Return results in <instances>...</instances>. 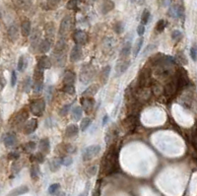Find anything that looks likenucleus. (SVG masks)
Listing matches in <instances>:
<instances>
[{
    "label": "nucleus",
    "instance_id": "1",
    "mask_svg": "<svg viewBox=\"0 0 197 196\" xmlns=\"http://www.w3.org/2000/svg\"><path fill=\"white\" fill-rule=\"evenodd\" d=\"M117 165V153L110 151L104 159V167H103L104 172L105 174L113 173Z\"/></svg>",
    "mask_w": 197,
    "mask_h": 196
},
{
    "label": "nucleus",
    "instance_id": "2",
    "mask_svg": "<svg viewBox=\"0 0 197 196\" xmlns=\"http://www.w3.org/2000/svg\"><path fill=\"white\" fill-rule=\"evenodd\" d=\"M95 75L96 72L94 67H92L89 64L84 65L82 70L80 71V81L85 85H89V83H91L94 80Z\"/></svg>",
    "mask_w": 197,
    "mask_h": 196
},
{
    "label": "nucleus",
    "instance_id": "3",
    "mask_svg": "<svg viewBox=\"0 0 197 196\" xmlns=\"http://www.w3.org/2000/svg\"><path fill=\"white\" fill-rule=\"evenodd\" d=\"M30 110L31 112L36 115V116H40L45 110V102L43 99H39L30 104Z\"/></svg>",
    "mask_w": 197,
    "mask_h": 196
},
{
    "label": "nucleus",
    "instance_id": "4",
    "mask_svg": "<svg viewBox=\"0 0 197 196\" xmlns=\"http://www.w3.org/2000/svg\"><path fill=\"white\" fill-rule=\"evenodd\" d=\"M100 152H101L100 145H91V146H88L87 148L84 149L83 153H82L83 161L87 162V161L94 159Z\"/></svg>",
    "mask_w": 197,
    "mask_h": 196
},
{
    "label": "nucleus",
    "instance_id": "5",
    "mask_svg": "<svg viewBox=\"0 0 197 196\" xmlns=\"http://www.w3.org/2000/svg\"><path fill=\"white\" fill-rule=\"evenodd\" d=\"M70 25H71V18L70 16H65L63 17V19L61 20V23H60L59 26V30H58V35L59 37H64L65 35L67 34V32L70 29Z\"/></svg>",
    "mask_w": 197,
    "mask_h": 196
},
{
    "label": "nucleus",
    "instance_id": "6",
    "mask_svg": "<svg viewBox=\"0 0 197 196\" xmlns=\"http://www.w3.org/2000/svg\"><path fill=\"white\" fill-rule=\"evenodd\" d=\"M37 128H38V120L36 118H32L25 122V125L23 127V132L26 135H30L36 131Z\"/></svg>",
    "mask_w": 197,
    "mask_h": 196
},
{
    "label": "nucleus",
    "instance_id": "7",
    "mask_svg": "<svg viewBox=\"0 0 197 196\" xmlns=\"http://www.w3.org/2000/svg\"><path fill=\"white\" fill-rule=\"evenodd\" d=\"M73 41L76 44H79V46H83V44L87 43L88 42V35L84 31H76L73 34Z\"/></svg>",
    "mask_w": 197,
    "mask_h": 196
},
{
    "label": "nucleus",
    "instance_id": "8",
    "mask_svg": "<svg viewBox=\"0 0 197 196\" xmlns=\"http://www.w3.org/2000/svg\"><path fill=\"white\" fill-rule=\"evenodd\" d=\"M17 143V136L14 132H7L3 136V144L5 147L11 148L15 146V144Z\"/></svg>",
    "mask_w": 197,
    "mask_h": 196
},
{
    "label": "nucleus",
    "instance_id": "9",
    "mask_svg": "<svg viewBox=\"0 0 197 196\" xmlns=\"http://www.w3.org/2000/svg\"><path fill=\"white\" fill-rule=\"evenodd\" d=\"M82 55H83L82 47L79 44H75L71 49V52H70V60L72 62H78L82 58Z\"/></svg>",
    "mask_w": 197,
    "mask_h": 196
},
{
    "label": "nucleus",
    "instance_id": "10",
    "mask_svg": "<svg viewBox=\"0 0 197 196\" xmlns=\"http://www.w3.org/2000/svg\"><path fill=\"white\" fill-rule=\"evenodd\" d=\"M81 107H82L83 110H85L86 112L89 113L94 109L95 107V100L93 98L90 97H84L81 100Z\"/></svg>",
    "mask_w": 197,
    "mask_h": 196
},
{
    "label": "nucleus",
    "instance_id": "11",
    "mask_svg": "<svg viewBox=\"0 0 197 196\" xmlns=\"http://www.w3.org/2000/svg\"><path fill=\"white\" fill-rule=\"evenodd\" d=\"M130 61L127 59H121L117 62V66H115V73H117V76H120L122 75L126 70L128 69L130 66Z\"/></svg>",
    "mask_w": 197,
    "mask_h": 196
},
{
    "label": "nucleus",
    "instance_id": "12",
    "mask_svg": "<svg viewBox=\"0 0 197 196\" xmlns=\"http://www.w3.org/2000/svg\"><path fill=\"white\" fill-rule=\"evenodd\" d=\"M52 46V39H50L48 38H44L42 39L39 43V46L38 47V50L40 53H47L48 52Z\"/></svg>",
    "mask_w": 197,
    "mask_h": 196
},
{
    "label": "nucleus",
    "instance_id": "13",
    "mask_svg": "<svg viewBox=\"0 0 197 196\" xmlns=\"http://www.w3.org/2000/svg\"><path fill=\"white\" fill-rule=\"evenodd\" d=\"M29 117V113L28 112L25 108L21 109L20 112L15 115L14 117V123L15 124H22V123H25L27 121V119Z\"/></svg>",
    "mask_w": 197,
    "mask_h": 196
},
{
    "label": "nucleus",
    "instance_id": "14",
    "mask_svg": "<svg viewBox=\"0 0 197 196\" xmlns=\"http://www.w3.org/2000/svg\"><path fill=\"white\" fill-rule=\"evenodd\" d=\"M7 35H8V39L11 42H16L18 38H19V29L17 27V25L12 24L11 26L8 28L7 31Z\"/></svg>",
    "mask_w": 197,
    "mask_h": 196
},
{
    "label": "nucleus",
    "instance_id": "15",
    "mask_svg": "<svg viewBox=\"0 0 197 196\" xmlns=\"http://www.w3.org/2000/svg\"><path fill=\"white\" fill-rule=\"evenodd\" d=\"M37 66L43 69V70L49 69L50 67H51V60H50V58L48 56H47V55H43L42 57L39 58Z\"/></svg>",
    "mask_w": 197,
    "mask_h": 196
},
{
    "label": "nucleus",
    "instance_id": "16",
    "mask_svg": "<svg viewBox=\"0 0 197 196\" xmlns=\"http://www.w3.org/2000/svg\"><path fill=\"white\" fill-rule=\"evenodd\" d=\"M21 33L23 37H29L32 33V25L30 20H24L21 24Z\"/></svg>",
    "mask_w": 197,
    "mask_h": 196
},
{
    "label": "nucleus",
    "instance_id": "17",
    "mask_svg": "<svg viewBox=\"0 0 197 196\" xmlns=\"http://www.w3.org/2000/svg\"><path fill=\"white\" fill-rule=\"evenodd\" d=\"M40 36H42V34L39 31L38 29L34 30V32L32 33V36H31V46L32 47H34V48H38L39 46V43H40Z\"/></svg>",
    "mask_w": 197,
    "mask_h": 196
},
{
    "label": "nucleus",
    "instance_id": "18",
    "mask_svg": "<svg viewBox=\"0 0 197 196\" xmlns=\"http://www.w3.org/2000/svg\"><path fill=\"white\" fill-rule=\"evenodd\" d=\"M66 48V42H65V39L60 37V39L57 41L56 44H55V47H54V51L53 54H63L64 49Z\"/></svg>",
    "mask_w": 197,
    "mask_h": 196
},
{
    "label": "nucleus",
    "instance_id": "19",
    "mask_svg": "<svg viewBox=\"0 0 197 196\" xmlns=\"http://www.w3.org/2000/svg\"><path fill=\"white\" fill-rule=\"evenodd\" d=\"M99 89H100L99 85H97V84H92V85H90V86L83 92L82 96H83V97H90V98H92V97H94L95 95L98 93Z\"/></svg>",
    "mask_w": 197,
    "mask_h": 196
},
{
    "label": "nucleus",
    "instance_id": "20",
    "mask_svg": "<svg viewBox=\"0 0 197 196\" xmlns=\"http://www.w3.org/2000/svg\"><path fill=\"white\" fill-rule=\"evenodd\" d=\"M61 165H62L61 158L55 157V158H52L51 160H50V162H49V169L51 170L52 173H55V172H57V170L60 169V167H61Z\"/></svg>",
    "mask_w": 197,
    "mask_h": 196
},
{
    "label": "nucleus",
    "instance_id": "21",
    "mask_svg": "<svg viewBox=\"0 0 197 196\" xmlns=\"http://www.w3.org/2000/svg\"><path fill=\"white\" fill-rule=\"evenodd\" d=\"M75 80H76V74H75L73 71H66L64 73L63 76V83L64 85H74Z\"/></svg>",
    "mask_w": 197,
    "mask_h": 196
},
{
    "label": "nucleus",
    "instance_id": "22",
    "mask_svg": "<svg viewBox=\"0 0 197 196\" xmlns=\"http://www.w3.org/2000/svg\"><path fill=\"white\" fill-rule=\"evenodd\" d=\"M39 152H42L43 154H47L50 151V142L48 138H43L39 140Z\"/></svg>",
    "mask_w": 197,
    "mask_h": 196
},
{
    "label": "nucleus",
    "instance_id": "23",
    "mask_svg": "<svg viewBox=\"0 0 197 196\" xmlns=\"http://www.w3.org/2000/svg\"><path fill=\"white\" fill-rule=\"evenodd\" d=\"M131 48H132L131 42H126L123 44V47H122V48H121V50H120V54H119L120 58L121 59H127V57L130 55Z\"/></svg>",
    "mask_w": 197,
    "mask_h": 196
},
{
    "label": "nucleus",
    "instance_id": "24",
    "mask_svg": "<svg viewBox=\"0 0 197 196\" xmlns=\"http://www.w3.org/2000/svg\"><path fill=\"white\" fill-rule=\"evenodd\" d=\"M79 133V128L76 124H70L65 129V136L68 138L75 137Z\"/></svg>",
    "mask_w": 197,
    "mask_h": 196
},
{
    "label": "nucleus",
    "instance_id": "25",
    "mask_svg": "<svg viewBox=\"0 0 197 196\" xmlns=\"http://www.w3.org/2000/svg\"><path fill=\"white\" fill-rule=\"evenodd\" d=\"M110 66L109 65H108V66H105L102 69V71H101V74H100V81L101 83H102L103 85L107 84L108 80L109 78V74H110Z\"/></svg>",
    "mask_w": 197,
    "mask_h": 196
},
{
    "label": "nucleus",
    "instance_id": "26",
    "mask_svg": "<svg viewBox=\"0 0 197 196\" xmlns=\"http://www.w3.org/2000/svg\"><path fill=\"white\" fill-rule=\"evenodd\" d=\"M44 32H45V36H47V38L52 39V38L55 36V32H56L54 24L53 23H47L44 26Z\"/></svg>",
    "mask_w": 197,
    "mask_h": 196
},
{
    "label": "nucleus",
    "instance_id": "27",
    "mask_svg": "<svg viewBox=\"0 0 197 196\" xmlns=\"http://www.w3.org/2000/svg\"><path fill=\"white\" fill-rule=\"evenodd\" d=\"M82 114H83V108L82 107H80V105H76V107H74L72 112H71V117L73 120L75 121H79L82 117Z\"/></svg>",
    "mask_w": 197,
    "mask_h": 196
},
{
    "label": "nucleus",
    "instance_id": "28",
    "mask_svg": "<svg viewBox=\"0 0 197 196\" xmlns=\"http://www.w3.org/2000/svg\"><path fill=\"white\" fill-rule=\"evenodd\" d=\"M114 8V2L113 0H104L102 4V12L103 14H108Z\"/></svg>",
    "mask_w": 197,
    "mask_h": 196
},
{
    "label": "nucleus",
    "instance_id": "29",
    "mask_svg": "<svg viewBox=\"0 0 197 196\" xmlns=\"http://www.w3.org/2000/svg\"><path fill=\"white\" fill-rule=\"evenodd\" d=\"M28 66V58L25 56V55H21L19 57L18 60V65H17V69L19 72H24L26 70Z\"/></svg>",
    "mask_w": 197,
    "mask_h": 196
},
{
    "label": "nucleus",
    "instance_id": "30",
    "mask_svg": "<svg viewBox=\"0 0 197 196\" xmlns=\"http://www.w3.org/2000/svg\"><path fill=\"white\" fill-rule=\"evenodd\" d=\"M143 43H144V39H143L142 37L139 38L137 41H136V43L134 44V47H133V56L134 57H136L139 54L141 48H142V47H143Z\"/></svg>",
    "mask_w": 197,
    "mask_h": 196
},
{
    "label": "nucleus",
    "instance_id": "31",
    "mask_svg": "<svg viewBox=\"0 0 197 196\" xmlns=\"http://www.w3.org/2000/svg\"><path fill=\"white\" fill-rule=\"evenodd\" d=\"M28 191H29V188L27 186H20L16 189L12 190V191L10 192L7 196H19V195L27 193Z\"/></svg>",
    "mask_w": 197,
    "mask_h": 196
},
{
    "label": "nucleus",
    "instance_id": "32",
    "mask_svg": "<svg viewBox=\"0 0 197 196\" xmlns=\"http://www.w3.org/2000/svg\"><path fill=\"white\" fill-rule=\"evenodd\" d=\"M33 89V82L30 77H27L23 82V91L24 93H30V91Z\"/></svg>",
    "mask_w": 197,
    "mask_h": 196
},
{
    "label": "nucleus",
    "instance_id": "33",
    "mask_svg": "<svg viewBox=\"0 0 197 196\" xmlns=\"http://www.w3.org/2000/svg\"><path fill=\"white\" fill-rule=\"evenodd\" d=\"M43 69L37 66L34 72V81H43Z\"/></svg>",
    "mask_w": 197,
    "mask_h": 196
},
{
    "label": "nucleus",
    "instance_id": "34",
    "mask_svg": "<svg viewBox=\"0 0 197 196\" xmlns=\"http://www.w3.org/2000/svg\"><path fill=\"white\" fill-rule=\"evenodd\" d=\"M36 148H37V143L35 142V141H29V142L25 143L23 145V149L26 151V152H28V153L34 152V151L36 150Z\"/></svg>",
    "mask_w": 197,
    "mask_h": 196
},
{
    "label": "nucleus",
    "instance_id": "35",
    "mask_svg": "<svg viewBox=\"0 0 197 196\" xmlns=\"http://www.w3.org/2000/svg\"><path fill=\"white\" fill-rule=\"evenodd\" d=\"M31 160L35 163H39V164H43L45 160V155L42 152H39L37 154L33 155L31 157Z\"/></svg>",
    "mask_w": 197,
    "mask_h": 196
},
{
    "label": "nucleus",
    "instance_id": "36",
    "mask_svg": "<svg viewBox=\"0 0 197 196\" xmlns=\"http://www.w3.org/2000/svg\"><path fill=\"white\" fill-rule=\"evenodd\" d=\"M91 123H92V119H91L90 117H85L83 118L82 120H81V123H80V129H81V131L84 132L86 129H87Z\"/></svg>",
    "mask_w": 197,
    "mask_h": 196
},
{
    "label": "nucleus",
    "instance_id": "37",
    "mask_svg": "<svg viewBox=\"0 0 197 196\" xmlns=\"http://www.w3.org/2000/svg\"><path fill=\"white\" fill-rule=\"evenodd\" d=\"M14 3L17 7L26 9L31 4V0H14Z\"/></svg>",
    "mask_w": 197,
    "mask_h": 196
},
{
    "label": "nucleus",
    "instance_id": "38",
    "mask_svg": "<svg viewBox=\"0 0 197 196\" xmlns=\"http://www.w3.org/2000/svg\"><path fill=\"white\" fill-rule=\"evenodd\" d=\"M151 17V13L148 9H144V11L142 12V15H141V24L143 25H147L149 20Z\"/></svg>",
    "mask_w": 197,
    "mask_h": 196
},
{
    "label": "nucleus",
    "instance_id": "39",
    "mask_svg": "<svg viewBox=\"0 0 197 196\" xmlns=\"http://www.w3.org/2000/svg\"><path fill=\"white\" fill-rule=\"evenodd\" d=\"M113 28V31L117 35H120L124 32V24L121 21H117V23H114Z\"/></svg>",
    "mask_w": 197,
    "mask_h": 196
},
{
    "label": "nucleus",
    "instance_id": "40",
    "mask_svg": "<svg viewBox=\"0 0 197 196\" xmlns=\"http://www.w3.org/2000/svg\"><path fill=\"white\" fill-rule=\"evenodd\" d=\"M43 89V81H34L33 83V91L35 93H40Z\"/></svg>",
    "mask_w": 197,
    "mask_h": 196
},
{
    "label": "nucleus",
    "instance_id": "41",
    "mask_svg": "<svg viewBox=\"0 0 197 196\" xmlns=\"http://www.w3.org/2000/svg\"><path fill=\"white\" fill-rule=\"evenodd\" d=\"M39 175V168L37 164H34L31 168V178L33 179H38Z\"/></svg>",
    "mask_w": 197,
    "mask_h": 196
},
{
    "label": "nucleus",
    "instance_id": "42",
    "mask_svg": "<svg viewBox=\"0 0 197 196\" xmlns=\"http://www.w3.org/2000/svg\"><path fill=\"white\" fill-rule=\"evenodd\" d=\"M63 92L70 96H73V95L76 93V89H75L74 85H64Z\"/></svg>",
    "mask_w": 197,
    "mask_h": 196
},
{
    "label": "nucleus",
    "instance_id": "43",
    "mask_svg": "<svg viewBox=\"0 0 197 196\" xmlns=\"http://www.w3.org/2000/svg\"><path fill=\"white\" fill-rule=\"evenodd\" d=\"M170 37H171V39H173L174 42L178 43V42L180 41L181 39H183V34H181V32L179 31V30H174V31H173V33H171Z\"/></svg>",
    "mask_w": 197,
    "mask_h": 196
},
{
    "label": "nucleus",
    "instance_id": "44",
    "mask_svg": "<svg viewBox=\"0 0 197 196\" xmlns=\"http://www.w3.org/2000/svg\"><path fill=\"white\" fill-rule=\"evenodd\" d=\"M59 189H60V184L59 183H53L48 187V193L50 195H55V194L58 193Z\"/></svg>",
    "mask_w": 197,
    "mask_h": 196
},
{
    "label": "nucleus",
    "instance_id": "45",
    "mask_svg": "<svg viewBox=\"0 0 197 196\" xmlns=\"http://www.w3.org/2000/svg\"><path fill=\"white\" fill-rule=\"evenodd\" d=\"M166 22L164 19H161L158 21L157 25H156V30H157V32L162 33L166 29Z\"/></svg>",
    "mask_w": 197,
    "mask_h": 196
},
{
    "label": "nucleus",
    "instance_id": "46",
    "mask_svg": "<svg viewBox=\"0 0 197 196\" xmlns=\"http://www.w3.org/2000/svg\"><path fill=\"white\" fill-rule=\"evenodd\" d=\"M64 151L68 154H75L77 152V147L72 144H65L64 145Z\"/></svg>",
    "mask_w": 197,
    "mask_h": 196
},
{
    "label": "nucleus",
    "instance_id": "47",
    "mask_svg": "<svg viewBox=\"0 0 197 196\" xmlns=\"http://www.w3.org/2000/svg\"><path fill=\"white\" fill-rule=\"evenodd\" d=\"M98 172V165H91V167H89L87 169V174L89 175V177H94V175L97 174Z\"/></svg>",
    "mask_w": 197,
    "mask_h": 196
},
{
    "label": "nucleus",
    "instance_id": "48",
    "mask_svg": "<svg viewBox=\"0 0 197 196\" xmlns=\"http://www.w3.org/2000/svg\"><path fill=\"white\" fill-rule=\"evenodd\" d=\"M61 161H62V165H65V167H69V165L73 163V159L71 157H69V156L62 157Z\"/></svg>",
    "mask_w": 197,
    "mask_h": 196
},
{
    "label": "nucleus",
    "instance_id": "49",
    "mask_svg": "<svg viewBox=\"0 0 197 196\" xmlns=\"http://www.w3.org/2000/svg\"><path fill=\"white\" fill-rule=\"evenodd\" d=\"M70 107H71V104H66V105H63V107L61 108V109H60L59 114L61 115V116H64V115H66V114L68 113V112H69Z\"/></svg>",
    "mask_w": 197,
    "mask_h": 196
},
{
    "label": "nucleus",
    "instance_id": "50",
    "mask_svg": "<svg viewBox=\"0 0 197 196\" xmlns=\"http://www.w3.org/2000/svg\"><path fill=\"white\" fill-rule=\"evenodd\" d=\"M190 56L193 61H196L197 60V47H190Z\"/></svg>",
    "mask_w": 197,
    "mask_h": 196
},
{
    "label": "nucleus",
    "instance_id": "51",
    "mask_svg": "<svg viewBox=\"0 0 197 196\" xmlns=\"http://www.w3.org/2000/svg\"><path fill=\"white\" fill-rule=\"evenodd\" d=\"M78 3H79V0H69V2L67 4V8L73 10L78 6Z\"/></svg>",
    "mask_w": 197,
    "mask_h": 196
},
{
    "label": "nucleus",
    "instance_id": "52",
    "mask_svg": "<svg viewBox=\"0 0 197 196\" xmlns=\"http://www.w3.org/2000/svg\"><path fill=\"white\" fill-rule=\"evenodd\" d=\"M6 79L4 78V76L2 74H0V91H2V90L5 88L6 86Z\"/></svg>",
    "mask_w": 197,
    "mask_h": 196
},
{
    "label": "nucleus",
    "instance_id": "53",
    "mask_svg": "<svg viewBox=\"0 0 197 196\" xmlns=\"http://www.w3.org/2000/svg\"><path fill=\"white\" fill-rule=\"evenodd\" d=\"M145 33V25L143 24H140L139 26L137 27V34H138V36H143Z\"/></svg>",
    "mask_w": 197,
    "mask_h": 196
},
{
    "label": "nucleus",
    "instance_id": "54",
    "mask_svg": "<svg viewBox=\"0 0 197 196\" xmlns=\"http://www.w3.org/2000/svg\"><path fill=\"white\" fill-rule=\"evenodd\" d=\"M16 83H17V74H16V71H12V74H11V86L15 87Z\"/></svg>",
    "mask_w": 197,
    "mask_h": 196
},
{
    "label": "nucleus",
    "instance_id": "55",
    "mask_svg": "<svg viewBox=\"0 0 197 196\" xmlns=\"http://www.w3.org/2000/svg\"><path fill=\"white\" fill-rule=\"evenodd\" d=\"M60 1H61V0H47V4L50 8H53L55 6H57Z\"/></svg>",
    "mask_w": 197,
    "mask_h": 196
},
{
    "label": "nucleus",
    "instance_id": "56",
    "mask_svg": "<svg viewBox=\"0 0 197 196\" xmlns=\"http://www.w3.org/2000/svg\"><path fill=\"white\" fill-rule=\"evenodd\" d=\"M19 157H20L19 153H17V152H11V153L8 154V159L9 160H17Z\"/></svg>",
    "mask_w": 197,
    "mask_h": 196
},
{
    "label": "nucleus",
    "instance_id": "57",
    "mask_svg": "<svg viewBox=\"0 0 197 196\" xmlns=\"http://www.w3.org/2000/svg\"><path fill=\"white\" fill-rule=\"evenodd\" d=\"M52 91H53V87L52 86H49L47 90V100H50L52 98Z\"/></svg>",
    "mask_w": 197,
    "mask_h": 196
},
{
    "label": "nucleus",
    "instance_id": "58",
    "mask_svg": "<svg viewBox=\"0 0 197 196\" xmlns=\"http://www.w3.org/2000/svg\"><path fill=\"white\" fill-rule=\"evenodd\" d=\"M108 120H109V115L105 114V116H104V118H103V125H104V126L108 123Z\"/></svg>",
    "mask_w": 197,
    "mask_h": 196
},
{
    "label": "nucleus",
    "instance_id": "59",
    "mask_svg": "<svg viewBox=\"0 0 197 196\" xmlns=\"http://www.w3.org/2000/svg\"><path fill=\"white\" fill-rule=\"evenodd\" d=\"M87 193H88V189H86V190H85V191H84L83 193H81V194H80L79 196H87V195H88Z\"/></svg>",
    "mask_w": 197,
    "mask_h": 196
},
{
    "label": "nucleus",
    "instance_id": "60",
    "mask_svg": "<svg viewBox=\"0 0 197 196\" xmlns=\"http://www.w3.org/2000/svg\"><path fill=\"white\" fill-rule=\"evenodd\" d=\"M56 196H66V194H65L64 192H58L56 194Z\"/></svg>",
    "mask_w": 197,
    "mask_h": 196
},
{
    "label": "nucleus",
    "instance_id": "61",
    "mask_svg": "<svg viewBox=\"0 0 197 196\" xmlns=\"http://www.w3.org/2000/svg\"><path fill=\"white\" fill-rule=\"evenodd\" d=\"M132 1H135V0H132Z\"/></svg>",
    "mask_w": 197,
    "mask_h": 196
}]
</instances>
